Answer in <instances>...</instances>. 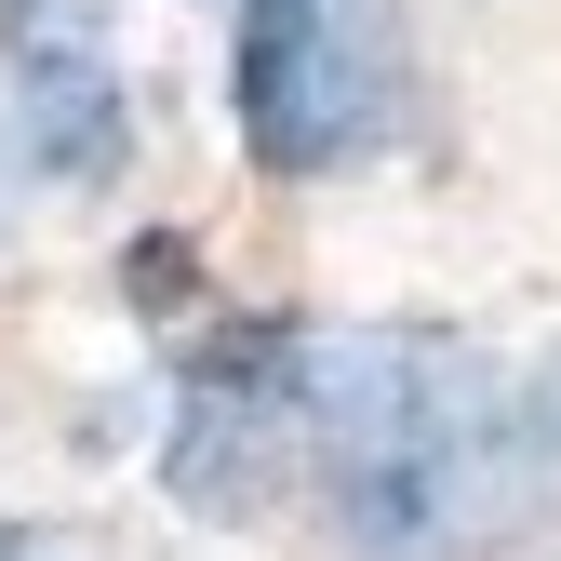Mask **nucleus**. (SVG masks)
<instances>
[{"mask_svg":"<svg viewBox=\"0 0 561 561\" xmlns=\"http://www.w3.org/2000/svg\"><path fill=\"white\" fill-rule=\"evenodd\" d=\"M161 481L187 522H267L280 495H308V334H228L174 388Z\"/></svg>","mask_w":561,"mask_h":561,"instance_id":"nucleus-3","label":"nucleus"},{"mask_svg":"<svg viewBox=\"0 0 561 561\" xmlns=\"http://www.w3.org/2000/svg\"><path fill=\"white\" fill-rule=\"evenodd\" d=\"M522 401H535V442H548V481H561V347L522 362Z\"/></svg>","mask_w":561,"mask_h":561,"instance_id":"nucleus-5","label":"nucleus"},{"mask_svg":"<svg viewBox=\"0 0 561 561\" xmlns=\"http://www.w3.org/2000/svg\"><path fill=\"white\" fill-rule=\"evenodd\" d=\"M0 94H14V148L67 187L134 148V94L94 0H0Z\"/></svg>","mask_w":561,"mask_h":561,"instance_id":"nucleus-4","label":"nucleus"},{"mask_svg":"<svg viewBox=\"0 0 561 561\" xmlns=\"http://www.w3.org/2000/svg\"><path fill=\"white\" fill-rule=\"evenodd\" d=\"M228 121L254 174H347L401 121V0H241Z\"/></svg>","mask_w":561,"mask_h":561,"instance_id":"nucleus-2","label":"nucleus"},{"mask_svg":"<svg viewBox=\"0 0 561 561\" xmlns=\"http://www.w3.org/2000/svg\"><path fill=\"white\" fill-rule=\"evenodd\" d=\"M0 561H81V548H67L54 522H0Z\"/></svg>","mask_w":561,"mask_h":561,"instance_id":"nucleus-6","label":"nucleus"},{"mask_svg":"<svg viewBox=\"0 0 561 561\" xmlns=\"http://www.w3.org/2000/svg\"><path fill=\"white\" fill-rule=\"evenodd\" d=\"M308 508L334 561H522L561 508L522 362L481 334H308Z\"/></svg>","mask_w":561,"mask_h":561,"instance_id":"nucleus-1","label":"nucleus"}]
</instances>
